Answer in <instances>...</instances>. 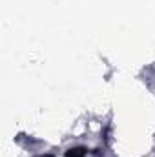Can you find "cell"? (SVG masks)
I'll return each instance as SVG.
<instances>
[{
	"label": "cell",
	"instance_id": "6da1fadb",
	"mask_svg": "<svg viewBox=\"0 0 155 157\" xmlns=\"http://www.w3.org/2000/svg\"><path fill=\"white\" fill-rule=\"evenodd\" d=\"M86 155V148L82 146H77V148H70L66 152V157H84Z\"/></svg>",
	"mask_w": 155,
	"mask_h": 157
}]
</instances>
